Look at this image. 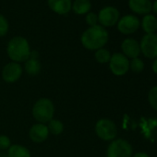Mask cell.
<instances>
[{
  "mask_svg": "<svg viewBox=\"0 0 157 157\" xmlns=\"http://www.w3.org/2000/svg\"><path fill=\"white\" fill-rule=\"evenodd\" d=\"M108 40V31L99 24L89 27L81 36L82 44L86 49L92 51H96L100 48H103L107 44Z\"/></svg>",
  "mask_w": 157,
  "mask_h": 157,
  "instance_id": "1",
  "label": "cell"
},
{
  "mask_svg": "<svg viewBox=\"0 0 157 157\" xmlns=\"http://www.w3.org/2000/svg\"><path fill=\"white\" fill-rule=\"evenodd\" d=\"M7 53L12 62L20 63L28 60L31 55L28 40L22 36H15L11 38L7 46Z\"/></svg>",
  "mask_w": 157,
  "mask_h": 157,
  "instance_id": "2",
  "label": "cell"
},
{
  "mask_svg": "<svg viewBox=\"0 0 157 157\" xmlns=\"http://www.w3.org/2000/svg\"><path fill=\"white\" fill-rule=\"evenodd\" d=\"M55 107L52 101L48 98L39 99L33 105V116L36 121L44 124L53 119Z\"/></svg>",
  "mask_w": 157,
  "mask_h": 157,
  "instance_id": "3",
  "label": "cell"
},
{
  "mask_svg": "<svg viewBox=\"0 0 157 157\" xmlns=\"http://www.w3.org/2000/svg\"><path fill=\"white\" fill-rule=\"evenodd\" d=\"M95 133L103 140H113L117 134L116 124L108 118H101L95 124Z\"/></svg>",
  "mask_w": 157,
  "mask_h": 157,
  "instance_id": "4",
  "label": "cell"
},
{
  "mask_svg": "<svg viewBox=\"0 0 157 157\" xmlns=\"http://www.w3.org/2000/svg\"><path fill=\"white\" fill-rule=\"evenodd\" d=\"M106 157H132V147L126 140H115L107 147Z\"/></svg>",
  "mask_w": 157,
  "mask_h": 157,
  "instance_id": "5",
  "label": "cell"
},
{
  "mask_svg": "<svg viewBox=\"0 0 157 157\" xmlns=\"http://www.w3.org/2000/svg\"><path fill=\"white\" fill-rule=\"evenodd\" d=\"M97 16L98 24L106 29L117 25L118 20L120 19V12L116 7L105 6L99 10Z\"/></svg>",
  "mask_w": 157,
  "mask_h": 157,
  "instance_id": "6",
  "label": "cell"
},
{
  "mask_svg": "<svg viewBox=\"0 0 157 157\" xmlns=\"http://www.w3.org/2000/svg\"><path fill=\"white\" fill-rule=\"evenodd\" d=\"M117 28V31L124 35L132 34L140 28V20L134 14L124 15L118 20Z\"/></svg>",
  "mask_w": 157,
  "mask_h": 157,
  "instance_id": "7",
  "label": "cell"
},
{
  "mask_svg": "<svg viewBox=\"0 0 157 157\" xmlns=\"http://www.w3.org/2000/svg\"><path fill=\"white\" fill-rule=\"evenodd\" d=\"M109 68L117 77L125 75L129 69V60L122 53H115L109 60Z\"/></svg>",
  "mask_w": 157,
  "mask_h": 157,
  "instance_id": "8",
  "label": "cell"
},
{
  "mask_svg": "<svg viewBox=\"0 0 157 157\" xmlns=\"http://www.w3.org/2000/svg\"><path fill=\"white\" fill-rule=\"evenodd\" d=\"M140 53L149 58L155 59L157 58V34H144L140 42Z\"/></svg>",
  "mask_w": 157,
  "mask_h": 157,
  "instance_id": "9",
  "label": "cell"
},
{
  "mask_svg": "<svg viewBox=\"0 0 157 157\" xmlns=\"http://www.w3.org/2000/svg\"><path fill=\"white\" fill-rule=\"evenodd\" d=\"M22 74V67L19 63H8L2 70V78L8 83L16 82Z\"/></svg>",
  "mask_w": 157,
  "mask_h": 157,
  "instance_id": "10",
  "label": "cell"
},
{
  "mask_svg": "<svg viewBox=\"0 0 157 157\" xmlns=\"http://www.w3.org/2000/svg\"><path fill=\"white\" fill-rule=\"evenodd\" d=\"M151 0H128V7L136 16H144L151 13Z\"/></svg>",
  "mask_w": 157,
  "mask_h": 157,
  "instance_id": "11",
  "label": "cell"
},
{
  "mask_svg": "<svg viewBox=\"0 0 157 157\" xmlns=\"http://www.w3.org/2000/svg\"><path fill=\"white\" fill-rule=\"evenodd\" d=\"M121 50L122 54L128 58H136L140 54V43L134 38H126L121 44Z\"/></svg>",
  "mask_w": 157,
  "mask_h": 157,
  "instance_id": "12",
  "label": "cell"
},
{
  "mask_svg": "<svg viewBox=\"0 0 157 157\" xmlns=\"http://www.w3.org/2000/svg\"><path fill=\"white\" fill-rule=\"evenodd\" d=\"M47 5L49 9L57 15L64 16L71 10V0H47Z\"/></svg>",
  "mask_w": 157,
  "mask_h": 157,
  "instance_id": "13",
  "label": "cell"
},
{
  "mask_svg": "<svg viewBox=\"0 0 157 157\" xmlns=\"http://www.w3.org/2000/svg\"><path fill=\"white\" fill-rule=\"evenodd\" d=\"M30 138L33 142L41 143L44 142L49 136V130L47 126L42 123L33 125L30 129Z\"/></svg>",
  "mask_w": 157,
  "mask_h": 157,
  "instance_id": "14",
  "label": "cell"
},
{
  "mask_svg": "<svg viewBox=\"0 0 157 157\" xmlns=\"http://www.w3.org/2000/svg\"><path fill=\"white\" fill-rule=\"evenodd\" d=\"M140 28L145 34L155 33L157 31V17L152 13L142 16L140 20Z\"/></svg>",
  "mask_w": 157,
  "mask_h": 157,
  "instance_id": "15",
  "label": "cell"
},
{
  "mask_svg": "<svg viewBox=\"0 0 157 157\" xmlns=\"http://www.w3.org/2000/svg\"><path fill=\"white\" fill-rule=\"evenodd\" d=\"M92 10L91 0H74L71 5V10L77 15H86Z\"/></svg>",
  "mask_w": 157,
  "mask_h": 157,
  "instance_id": "16",
  "label": "cell"
},
{
  "mask_svg": "<svg viewBox=\"0 0 157 157\" xmlns=\"http://www.w3.org/2000/svg\"><path fill=\"white\" fill-rule=\"evenodd\" d=\"M8 156L9 157H31V152L25 146L20 144H14L9 148Z\"/></svg>",
  "mask_w": 157,
  "mask_h": 157,
  "instance_id": "17",
  "label": "cell"
},
{
  "mask_svg": "<svg viewBox=\"0 0 157 157\" xmlns=\"http://www.w3.org/2000/svg\"><path fill=\"white\" fill-rule=\"evenodd\" d=\"M41 63L38 58L29 57L28 60L25 61V70L30 76H36L41 71Z\"/></svg>",
  "mask_w": 157,
  "mask_h": 157,
  "instance_id": "18",
  "label": "cell"
},
{
  "mask_svg": "<svg viewBox=\"0 0 157 157\" xmlns=\"http://www.w3.org/2000/svg\"><path fill=\"white\" fill-rule=\"evenodd\" d=\"M48 130L49 133H52L53 135H60L63 130H64V125L61 121L57 120V119H52L48 122Z\"/></svg>",
  "mask_w": 157,
  "mask_h": 157,
  "instance_id": "19",
  "label": "cell"
},
{
  "mask_svg": "<svg viewBox=\"0 0 157 157\" xmlns=\"http://www.w3.org/2000/svg\"><path fill=\"white\" fill-rule=\"evenodd\" d=\"M94 57H95V60L98 63L105 64V63L109 62V60L111 58V54H110L109 50L103 47V48H100V49L95 51Z\"/></svg>",
  "mask_w": 157,
  "mask_h": 157,
  "instance_id": "20",
  "label": "cell"
},
{
  "mask_svg": "<svg viewBox=\"0 0 157 157\" xmlns=\"http://www.w3.org/2000/svg\"><path fill=\"white\" fill-rule=\"evenodd\" d=\"M129 68L134 73H140L144 69V62L142 61V59L139 57L133 58L129 62Z\"/></svg>",
  "mask_w": 157,
  "mask_h": 157,
  "instance_id": "21",
  "label": "cell"
},
{
  "mask_svg": "<svg viewBox=\"0 0 157 157\" xmlns=\"http://www.w3.org/2000/svg\"><path fill=\"white\" fill-rule=\"evenodd\" d=\"M148 101L150 105L157 111V86L152 87L148 94Z\"/></svg>",
  "mask_w": 157,
  "mask_h": 157,
  "instance_id": "22",
  "label": "cell"
},
{
  "mask_svg": "<svg viewBox=\"0 0 157 157\" xmlns=\"http://www.w3.org/2000/svg\"><path fill=\"white\" fill-rule=\"evenodd\" d=\"M10 30V23L9 21L7 20V18L0 14V37L5 36Z\"/></svg>",
  "mask_w": 157,
  "mask_h": 157,
  "instance_id": "23",
  "label": "cell"
},
{
  "mask_svg": "<svg viewBox=\"0 0 157 157\" xmlns=\"http://www.w3.org/2000/svg\"><path fill=\"white\" fill-rule=\"evenodd\" d=\"M85 21L89 25V27H93L98 24V16L96 13L90 11L85 15Z\"/></svg>",
  "mask_w": 157,
  "mask_h": 157,
  "instance_id": "24",
  "label": "cell"
},
{
  "mask_svg": "<svg viewBox=\"0 0 157 157\" xmlns=\"http://www.w3.org/2000/svg\"><path fill=\"white\" fill-rule=\"evenodd\" d=\"M11 141L10 139L6 136V135H0V150H7L9 149L11 145H10Z\"/></svg>",
  "mask_w": 157,
  "mask_h": 157,
  "instance_id": "25",
  "label": "cell"
},
{
  "mask_svg": "<svg viewBox=\"0 0 157 157\" xmlns=\"http://www.w3.org/2000/svg\"><path fill=\"white\" fill-rule=\"evenodd\" d=\"M151 12L155 16L157 15V0H154V1L152 2V5H151Z\"/></svg>",
  "mask_w": 157,
  "mask_h": 157,
  "instance_id": "26",
  "label": "cell"
},
{
  "mask_svg": "<svg viewBox=\"0 0 157 157\" xmlns=\"http://www.w3.org/2000/svg\"><path fill=\"white\" fill-rule=\"evenodd\" d=\"M151 68H152V71L157 74V58H155L152 62V65H151Z\"/></svg>",
  "mask_w": 157,
  "mask_h": 157,
  "instance_id": "27",
  "label": "cell"
},
{
  "mask_svg": "<svg viewBox=\"0 0 157 157\" xmlns=\"http://www.w3.org/2000/svg\"><path fill=\"white\" fill-rule=\"evenodd\" d=\"M132 157H150V156L145 152H137Z\"/></svg>",
  "mask_w": 157,
  "mask_h": 157,
  "instance_id": "28",
  "label": "cell"
}]
</instances>
